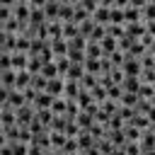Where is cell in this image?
<instances>
[{
  "label": "cell",
  "mask_w": 155,
  "mask_h": 155,
  "mask_svg": "<svg viewBox=\"0 0 155 155\" xmlns=\"http://www.w3.org/2000/svg\"><path fill=\"white\" fill-rule=\"evenodd\" d=\"M121 70H124V75H140V70H143L140 58H133V56H128V53H126V61H124Z\"/></svg>",
  "instance_id": "obj_1"
},
{
  "label": "cell",
  "mask_w": 155,
  "mask_h": 155,
  "mask_svg": "<svg viewBox=\"0 0 155 155\" xmlns=\"http://www.w3.org/2000/svg\"><path fill=\"white\" fill-rule=\"evenodd\" d=\"M34 114H36V109H34L31 104H22V107L17 109V124H19V126H29L31 119H34Z\"/></svg>",
  "instance_id": "obj_2"
},
{
  "label": "cell",
  "mask_w": 155,
  "mask_h": 155,
  "mask_svg": "<svg viewBox=\"0 0 155 155\" xmlns=\"http://www.w3.org/2000/svg\"><path fill=\"white\" fill-rule=\"evenodd\" d=\"M63 87H65V80H63V78H48L44 92H48V94H53V97H63Z\"/></svg>",
  "instance_id": "obj_3"
},
{
  "label": "cell",
  "mask_w": 155,
  "mask_h": 155,
  "mask_svg": "<svg viewBox=\"0 0 155 155\" xmlns=\"http://www.w3.org/2000/svg\"><path fill=\"white\" fill-rule=\"evenodd\" d=\"M109 15H111V7H104V5H99L94 12H92V19H94V24H109Z\"/></svg>",
  "instance_id": "obj_4"
},
{
  "label": "cell",
  "mask_w": 155,
  "mask_h": 155,
  "mask_svg": "<svg viewBox=\"0 0 155 155\" xmlns=\"http://www.w3.org/2000/svg\"><path fill=\"white\" fill-rule=\"evenodd\" d=\"M99 46H102V53H104V56H109V53H114V51L119 48V39H116V36H111V34H107V36L99 41Z\"/></svg>",
  "instance_id": "obj_5"
},
{
  "label": "cell",
  "mask_w": 155,
  "mask_h": 155,
  "mask_svg": "<svg viewBox=\"0 0 155 155\" xmlns=\"http://www.w3.org/2000/svg\"><path fill=\"white\" fill-rule=\"evenodd\" d=\"M85 75V65L82 63H70V68H68V73H65V78L63 80H73V82H80V78Z\"/></svg>",
  "instance_id": "obj_6"
},
{
  "label": "cell",
  "mask_w": 155,
  "mask_h": 155,
  "mask_svg": "<svg viewBox=\"0 0 155 155\" xmlns=\"http://www.w3.org/2000/svg\"><path fill=\"white\" fill-rule=\"evenodd\" d=\"M29 85H31V73H29L27 68H24V70H17V80H15V90H22V92H24V90H27Z\"/></svg>",
  "instance_id": "obj_7"
},
{
  "label": "cell",
  "mask_w": 155,
  "mask_h": 155,
  "mask_svg": "<svg viewBox=\"0 0 155 155\" xmlns=\"http://www.w3.org/2000/svg\"><path fill=\"white\" fill-rule=\"evenodd\" d=\"M124 29H126V34L133 36V39H140V36L145 34V24H143V22H128V24H124Z\"/></svg>",
  "instance_id": "obj_8"
},
{
  "label": "cell",
  "mask_w": 155,
  "mask_h": 155,
  "mask_svg": "<svg viewBox=\"0 0 155 155\" xmlns=\"http://www.w3.org/2000/svg\"><path fill=\"white\" fill-rule=\"evenodd\" d=\"M85 73H92V75H99L102 73V58H92V56H85Z\"/></svg>",
  "instance_id": "obj_9"
},
{
  "label": "cell",
  "mask_w": 155,
  "mask_h": 155,
  "mask_svg": "<svg viewBox=\"0 0 155 155\" xmlns=\"http://www.w3.org/2000/svg\"><path fill=\"white\" fill-rule=\"evenodd\" d=\"M138 87H140L138 75H124V80H121V90L124 92H138Z\"/></svg>",
  "instance_id": "obj_10"
},
{
  "label": "cell",
  "mask_w": 155,
  "mask_h": 155,
  "mask_svg": "<svg viewBox=\"0 0 155 155\" xmlns=\"http://www.w3.org/2000/svg\"><path fill=\"white\" fill-rule=\"evenodd\" d=\"M85 56H92V58H102L104 53H102V46H99V41H90V39H87V46H85Z\"/></svg>",
  "instance_id": "obj_11"
},
{
  "label": "cell",
  "mask_w": 155,
  "mask_h": 155,
  "mask_svg": "<svg viewBox=\"0 0 155 155\" xmlns=\"http://www.w3.org/2000/svg\"><path fill=\"white\" fill-rule=\"evenodd\" d=\"M73 15H75V5H61V12H58V19L61 22H73Z\"/></svg>",
  "instance_id": "obj_12"
},
{
  "label": "cell",
  "mask_w": 155,
  "mask_h": 155,
  "mask_svg": "<svg viewBox=\"0 0 155 155\" xmlns=\"http://www.w3.org/2000/svg\"><path fill=\"white\" fill-rule=\"evenodd\" d=\"M41 75H44V78H61V75H58V65H56V61L44 63V65H41Z\"/></svg>",
  "instance_id": "obj_13"
},
{
  "label": "cell",
  "mask_w": 155,
  "mask_h": 155,
  "mask_svg": "<svg viewBox=\"0 0 155 155\" xmlns=\"http://www.w3.org/2000/svg\"><path fill=\"white\" fill-rule=\"evenodd\" d=\"M124 15H126V24H128V22H143V15H140L138 7H131V5H128V7L124 10Z\"/></svg>",
  "instance_id": "obj_14"
},
{
  "label": "cell",
  "mask_w": 155,
  "mask_h": 155,
  "mask_svg": "<svg viewBox=\"0 0 155 155\" xmlns=\"http://www.w3.org/2000/svg\"><path fill=\"white\" fill-rule=\"evenodd\" d=\"M109 24H126V15H124V10H121V7H111Z\"/></svg>",
  "instance_id": "obj_15"
},
{
  "label": "cell",
  "mask_w": 155,
  "mask_h": 155,
  "mask_svg": "<svg viewBox=\"0 0 155 155\" xmlns=\"http://www.w3.org/2000/svg\"><path fill=\"white\" fill-rule=\"evenodd\" d=\"M80 34V27L75 24V22H63V36L65 39H73V36H78Z\"/></svg>",
  "instance_id": "obj_16"
},
{
  "label": "cell",
  "mask_w": 155,
  "mask_h": 155,
  "mask_svg": "<svg viewBox=\"0 0 155 155\" xmlns=\"http://www.w3.org/2000/svg\"><path fill=\"white\" fill-rule=\"evenodd\" d=\"M140 15H143V22H148V19H155V0H150L143 10H140Z\"/></svg>",
  "instance_id": "obj_17"
},
{
  "label": "cell",
  "mask_w": 155,
  "mask_h": 155,
  "mask_svg": "<svg viewBox=\"0 0 155 155\" xmlns=\"http://www.w3.org/2000/svg\"><path fill=\"white\" fill-rule=\"evenodd\" d=\"M7 19H12V7H2L0 5V24L7 22Z\"/></svg>",
  "instance_id": "obj_18"
},
{
  "label": "cell",
  "mask_w": 155,
  "mask_h": 155,
  "mask_svg": "<svg viewBox=\"0 0 155 155\" xmlns=\"http://www.w3.org/2000/svg\"><path fill=\"white\" fill-rule=\"evenodd\" d=\"M44 5H46V0H29V7L31 10H41Z\"/></svg>",
  "instance_id": "obj_19"
},
{
  "label": "cell",
  "mask_w": 155,
  "mask_h": 155,
  "mask_svg": "<svg viewBox=\"0 0 155 155\" xmlns=\"http://www.w3.org/2000/svg\"><path fill=\"white\" fill-rule=\"evenodd\" d=\"M148 2H150V0H131L128 5H131V7H138V10H143V7L148 5Z\"/></svg>",
  "instance_id": "obj_20"
},
{
  "label": "cell",
  "mask_w": 155,
  "mask_h": 155,
  "mask_svg": "<svg viewBox=\"0 0 155 155\" xmlns=\"http://www.w3.org/2000/svg\"><path fill=\"white\" fill-rule=\"evenodd\" d=\"M145 116H148V121H150V124H155V104H153V107L145 111Z\"/></svg>",
  "instance_id": "obj_21"
},
{
  "label": "cell",
  "mask_w": 155,
  "mask_h": 155,
  "mask_svg": "<svg viewBox=\"0 0 155 155\" xmlns=\"http://www.w3.org/2000/svg\"><path fill=\"white\" fill-rule=\"evenodd\" d=\"M0 5H2V7H15L17 0H0Z\"/></svg>",
  "instance_id": "obj_22"
},
{
  "label": "cell",
  "mask_w": 155,
  "mask_h": 155,
  "mask_svg": "<svg viewBox=\"0 0 155 155\" xmlns=\"http://www.w3.org/2000/svg\"><path fill=\"white\" fill-rule=\"evenodd\" d=\"M114 2L116 0H99V5H104V7H114Z\"/></svg>",
  "instance_id": "obj_23"
},
{
  "label": "cell",
  "mask_w": 155,
  "mask_h": 155,
  "mask_svg": "<svg viewBox=\"0 0 155 155\" xmlns=\"http://www.w3.org/2000/svg\"><path fill=\"white\" fill-rule=\"evenodd\" d=\"M148 51H150V53H153V56H155V41H153V44H150V48H148Z\"/></svg>",
  "instance_id": "obj_24"
},
{
  "label": "cell",
  "mask_w": 155,
  "mask_h": 155,
  "mask_svg": "<svg viewBox=\"0 0 155 155\" xmlns=\"http://www.w3.org/2000/svg\"><path fill=\"white\" fill-rule=\"evenodd\" d=\"M17 2H19V5H29V0H17Z\"/></svg>",
  "instance_id": "obj_25"
},
{
  "label": "cell",
  "mask_w": 155,
  "mask_h": 155,
  "mask_svg": "<svg viewBox=\"0 0 155 155\" xmlns=\"http://www.w3.org/2000/svg\"><path fill=\"white\" fill-rule=\"evenodd\" d=\"M150 131H153V133H155V124H150Z\"/></svg>",
  "instance_id": "obj_26"
},
{
  "label": "cell",
  "mask_w": 155,
  "mask_h": 155,
  "mask_svg": "<svg viewBox=\"0 0 155 155\" xmlns=\"http://www.w3.org/2000/svg\"><path fill=\"white\" fill-rule=\"evenodd\" d=\"M80 2H82V0H73V5H80Z\"/></svg>",
  "instance_id": "obj_27"
}]
</instances>
